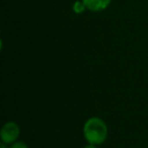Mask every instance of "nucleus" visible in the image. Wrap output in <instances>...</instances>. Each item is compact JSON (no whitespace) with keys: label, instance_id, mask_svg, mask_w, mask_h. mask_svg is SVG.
Listing matches in <instances>:
<instances>
[{"label":"nucleus","instance_id":"obj_4","mask_svg":"<svg viewBox=\"0 0 148 148\" xmlns=\"http://www.w3.org/2000/svg\"><path fill=\"white\" fill-rule=\"evenodd\" d=\"M72 9L75 13L77 14H80V13H83L84 10L86 9V6L84 5L82 0H77L73 3V6H72Z\"/></svg>","mask_w":148,"mask_h":148},{"label":"nucleus","instance_id":"obj_6","mask_svg":"<svg viewBox=\"0 0 148 148\" xmlns=\"http://www.w3.org/2000/svg\"><path fill=\"white\" fill-rule=\"evenodd\" d=\"M83 148H97V145H92V144H88L87 143V145H85Z\"/></svg>","mask_w":148,"mask_h":148},{"label":"nucleus","instance_id":"obj_5","mask_svg":"<svg viewBox=\"0 0 148 148\" xmlns=\"http://www.w3.org/2000/svg\"><path fill=\"white\" fill-rule=\"evenodd\" d=\"M9 148H29V146H27V143H25V142L23 141H15L14 143L10 144V146H9Z\"/></svg>","mask_w":148,"mask_h":148},{"label":"nucleus","instance_id":"obj_7","mask_svg":"<svg viewBox=\"0 0 148 148\" xmlns=\"http://www.w3.org/2000/svg\"><path fill=\"white\" fill-rule=\"evenodd\" d=\"M0 148H9V147H8V145H7V144L2 143V142H1V144H0Z\"/></svg>","mask_w":148,"mask_h":148},{"label":"nucleus","instance_id":"obj_3","mask_svg":"<svg viewBox=\"0 0 148 148\" xmlns=\"http://www.w3.org/2000/svg\"><path fill=\"white\" fill-rule=\"evenodd\" d=\"M86 9L92 12H99L108 8L111 0H82Z\"/></svg>","mask_w":148,"mask_h":148},{"label":"nucleus","instance_id":"obj_1","mask_svg":"<svg viewBox=\"0 0 148 148\" xmlns=\"http://www.w3.org/2000/svg\"><path fill=\"white\" fill-rule=\"evenodd\" d=\"M109 129L103 119L99 117H91L86 120L83 125V137L88 144L101 145L108 138Z\"/></svg>","mask_w":148,"mask_h":148},{"label":"nucleus","instance_id":"obj_2","mask_svg":"<svg viewBox=\"0 0 148 148\" xmlns=\"http://www.w3.org/2000/svg\"><path fill=\"white\" fill-rule=\"evenodd\" d=\"M19 135H21V128L15 122L12 121L6 122L0 130L1 142L7 144V145H10L15 141H17Z\"/></svg>","mask_w":148,"mask_h":148}]
</instances>
